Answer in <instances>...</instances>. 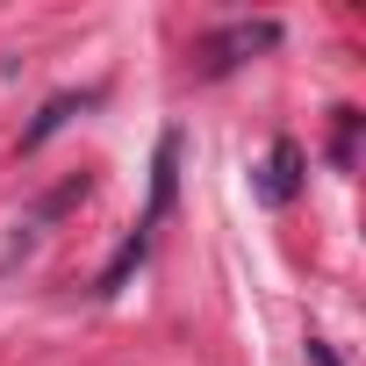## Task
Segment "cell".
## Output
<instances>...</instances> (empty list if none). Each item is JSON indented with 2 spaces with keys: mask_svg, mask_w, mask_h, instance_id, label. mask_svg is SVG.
I'll list each match as a JSON object with an SVG mask.
<instances>
[{
  "mask_svg": "<svg viewBox=\"0 0 366 366\" xmlns=\"http://www.w3.org/2000/svg\"><path fill=\"white\" fill-rule=\"evenodd\" d=\"M295 194H302V144L280 137V144L266 151V165H259V202H266V209H287Z\"/></svg>",
  "mask_w": 366,
  "mask_h": 366,
  "instance_id": "obj_2",
  "label": "cell"
},
{
  "mask_svg": "<svg viewBox=\"0 0 366 366\" xmlns=\"http://www.w3.org/2000/svg\"><path fill=\"white\" fill-rule=\"evenodd\" d=\"M273 44H280V22H230V29H216L202 44V72H230L252 51H273Z\"/></svg>",
  "mask_w": 366,
  "mask_h": 366,
  "instance_id": "obj_1",
  "label": "cell"
},
{
  "mask_svg": "<svg viewBox=\"0 0 366 366\" xmlns=\"http://www.w3.org/2000/svg\"><path fill=\"white\" fill-rule=\"evenodd\" d=\"M172 187H179V129H165V137H158V158H151V209H144V223H137V230H158V223H165Z\"/></svg>",
  "mask_w": 366,
  "mask_h": 366,
  "instance_id": "obj_3",
  "label": "cell"
},
{
  "mask_svg": "<svg viewBox=\"0 0 366 366\" xmlns=\"http://www.w3.org/2000/svg\"><path fill=\"white\" fill-rule=\"evenodd\" d=\"M144 252H151V230H129V237H122V252H115V259L101 266V280H94V295H115V287H122V280H129V273L144 266Z\"/></svg>",
  "mask_w": 366,
  "mask_h": 366,
  "instance_id": "obj_5",
  "label": "cell"
},
{
  "mask_svg": "<svg viewBox=\"0 0 366 366\" xmlns=\"http://www.w3.org/2000/svg\"><path fill=\"white\" fill-rule=\"evenodd\" d=\"M302 359H309V366H345V359H337V352H330L323 337H309V352H302Z\"/></svg>",
  "mask_w": 366,
  "mask_h": 366,
  "instance_id": "obj_6",
  "label": "cell"
},
{
  "mask_svg": "<svg viewBox=\"0 0 366 366\" xmlns=\"http://www.w3.org/2000/svg\"><path fill=\"white\" fill-rule=\"evenodd\" d=\"M94 101H101V86H79V94H58V101H44V115H36V122L22 129V151H36L44 137H58V129H65L72 115H86Z\"/></svg>",
  "mask_w": 366,
  "mask_h": 366,
  "instance_id": "obj_4",
  "label": "cell"
}]
</instances>
